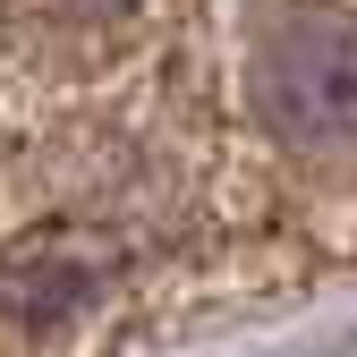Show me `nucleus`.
<instances>
[{
	"instance_id": "nucleus-1",
	"label": "nucleus",
	"mask_w": 357,
	"mask_h": 357,
	"mask_svg": "<svg viewBox=\"0 0 357 357\" xmlns=\"http://www.w3.org/2000/svg\"><path fill=\"white\" fill-rule=\"evenodd\" d=\"M255 111L289 145H349L357 137V17L289 9L255 43Z\"/></svg>"
},
{
	"instance_id": "nucleus-2",
	"label": "nucleus",
	"mask_w": 357,
	"mask_h": 357,
	"mask_svg": "<svg viewBox=\"0 0 357 357\" xmlns=\"http://www.w3.org/2000/svg\"><path fill=\"white\" fill-rule=\"evenodd\" d=\"M94 289H102V247L77 230H34L26 247L0 255V315L17 324H60Z\"/></svg>"
},
{
	"instance_id": "nucleus-3",
	"label": "nucleus",
	"mask_w": 357,
	"mask_h": 357,
	"mask_svg": "<svg viewBox=\"0 0 357 357\" xmlns=\"http://www.w3.org/2000/svg\"><path fill=\"white\" fill-rule=\"evenodd\" d=\"M137 0H9V26L43 52H77V43H111Z\"/></svg>"
}]
</instances>
